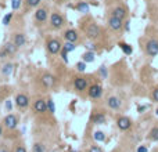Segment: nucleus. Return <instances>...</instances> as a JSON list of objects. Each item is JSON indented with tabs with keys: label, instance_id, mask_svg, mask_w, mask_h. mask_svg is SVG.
I'll return each instance as SVG.
<instances>
[{
	"label": "nucleus",
	"instance_id": "nucleus-5",
	"mask_svg": "<svg viewBox=\"0 0 158 152\" xmlns=\"http://www.w3.org/2000/svg\"><path fill=\"white\" fill-rule=\"evenodd\" d=\"M103 94V90L100 84H93L89 87V97L90 98H100Z\"/></svg>",
	"mask_w": 158,
	"mask_h": 152
},
{
	"label": "nucleus",
	"instance_id": "nucleus-16",
	"mask_svg": "<svg viewBox=\"0 0 158 152\" xmlns=\"http://www.w3.org/2000/svg\"><path fill=\"white\" fill-rule=\"evenodd\" d=\"M107 104L111 109H118V108L121 107V101H119V98H116V97H110Z\"/></svg>",
	"mask_w": 158,
	"mask_h": 152
},
{
	"label": "nucleus",
	"instance_id": "nucleus-4",
	"mask_svg": "<svg viewBox=\"0 0 158 152\" xmlns=\"http://www.w3.org/2000/svg\"><path fill=\"white\" fill-rule=\"evenodd\" d=\"M33 109H35V112L38 113H43L47 111V101H45V100L39 98L35 101V104H33Z\"/></svg>",
	"mask_w": 158,
	"mask_h": 152
},
{
	"label": "nucleus",
	"instance_id": "nucleus-1",
	"mask_svg": "<svg viewBox=\"0 0 158 152\" xmlns=\"http://www.w3.org/2000/svg\"><path fill=\"white\" fill-rule=\"evenodd\" d=\"M146 51L150 57H155L158 54V40L151 39L147 42L146 44Z\"/></svg>",
	"mask_w": 158,
	"mask_h": 152
},
{
	"label": "nucleus",
	"instance_id": "nucleus-36",
	"mask_svg": "<svg viewBox=\"0 0 158 152\" xmlns=\"http://www.w3.org/2000/svg\"><path fill=\"white\" fill-rule=\"evenodd\" d=\"M152 100L158 102V89H155L154 91H152Z\"/></svg>",
	"mask_w": 158,
	"mask_h": 152
},
{
	"label": "nucleus",
	"instance_id": "nucleus-2",
	"mask_svg": "<svg viewBox=\"0 0 158 152\" xmlns=\"http://www.w3.org/2000/svg\"><path fill=\"white\" fill-rule=\"evenodd\" d=\"M50 25H51V28H54V29H60V28L64 25V18L61 17L60 14L54 12V14L50 17Z\"/></svg>",
	"mask_w": 158,
	"mask_h": 152
},
{
	"label": "nucleus",
	"instance_id": "nucleus-33",
	"mask_svg": "<svg viewBox=\"0 0 158 152\" xmlns=\"http://www.w3.org/2000/svg\"><path fill=\"white\" fill-rule=\"evenodd\" d=\"M67 54H68V51H67V50H63V51H61V58H63L65 62H68V57H67Z\"/></svg>",
	"mask_w": 158,
	"mask_h": 152
},
{
	"label": "nucleus",
	"instance_id": "nucleus-28",
	"mask_svg": "<svg viewBox=\"0 0 158 152\" xmlns=\"http://www.w3.org/2000/svg\"><path fill=\"white\" fill-rule=\"evenodd\" d=\"M75 48H76V46H75V43L72 42H67L65 44H64V50H67L69 53V51H74Z\"/></svg>",
	"mask_w": 158,
	"mask_h": 152
},
{
	"label": "nucleus",
	"instance_id": "nucleus-17",
	"mask_svg": "<svg viewBox=\"0 0 158 152\" xmlns=\"http://www.w3.org/2000/svg\"><path fill=\"white\" fill-rule=\"evenodd\" d=\"M112 15H114V17H116V18H121V19H123V18L126 17V10L123 9V7H116V9H114Z\"/></svg>",
	"mask_w": 158,
	"mask_h": 152
},
{
	"label": "nucleus",
	"instance_id": "nucleus-37",
	"mask_svg": "<svg viewBox=\"0 0 158 152\" xmlns=\"http://www.w3.org/2000/svg\"><path fill=\"white\" fill-rule=\"evenodd\" d=\"M15 152H27V149H25L24 147H17V149H15Z\"/></svg>",
	"mask_w": 158,
	"mask_h": 152
},
{
	"label": "nucleus",
	"instance_id": "nucleus-31",
	"mask_svg": "<svg viewBox=\"0 0 158 152\" xmlns=\"http://www.w3.org/2000/svg\"><path fill=\"white\" fill-rule=\"evenodd\" d=\"M76 69L79 72H83L85 69H86V62H85V61H82V62H78L76 64Z\"/></svg>",
	"mask_w": 158,
	"mask_h": 152
},
{
	"label": "nucleus",
	"instance_id": "nucleus-30",
	"mask_svg": "<svg viewBox=\"0 0 158 152\" xmlns=\"http://www.w3.org/2000/svg\"><path fill=\"white\" fill-rule=\"evenodd\" d=\"M40 2H42V0H27V4L29 7H36L40 4Z\"/></svg>",
	"mask_w": 158,
	"mask_h": 152
},
{
	"label": "nucleus",
	"instance_id": "nucleus-43",
	"mask_svg": "<svg viewBox=\"0 0 158 152\" xmlns=\"http://www.w3.org/2000/svg\"><path fill=\"white\" fill-rule=\"evenodd\" d=\"M2 134H3V129H2V126H0V137H2Z\"/></svg>",
	"mask_w": 158,
	"mask_h": 152
},
{
	"label": "nucleus",
	"instance_id": "nucleus-34",
	"mask_svg": "<svg viewBox=\"0 0 158 152\" xmlns=\"http://www.w3.org/2000/svg\"><path fill=\"white\" fill-rule=\"evenodd\" d=\"M89 152H103V151H101V148H100V147L94 145V147H92V148L89 149Z\"/></svg>",
	"mask_w": 158,
	"mask_h": 152
},
{
	"label": "nucleus",
	"instance_id": "nucleus-8",
	"mask_svg": "<svg viewBox=\"0 0 158 152\" xmlns=\"http://www.w3.org/2000/svg\"><path fill=\"white\" fill-rule=\"evenodd\" d=\"M86 35L89 36L90 39H96V37L100 35V28H98L96 24H90L86 29Z\"/></svg>",
	"mask_w": 158,
	"mask_h": 152
},
{
	"label": "nucleus",
	"instance_id": "nucleus-24",
	"mask_svg": "<svg viewBox=\"0 0 158 152\" xmlns=\"http://www.w3.org/2000/svg\"><path fill=\"white\" fill-rule=\"evenodd\" d=\"M150 140L158 141V126L154 127V129H151V131H150Z\"/></svg>",
	"mask_w": 158,
	"mask_h": 152
},
{
	"label": "nucleus",
	"instance_id": "nucleus-10",
	"mask_svg": "<svg viewBox=\"0 0 158 152\" xmlns=\"http://www.w3.org/2000/svg\"><path fill=\"white\" fill-rule=\"evenodd\" d=\"M116 125H118L119 130H128V129H130L132 122H130V119H129V118L122 116V118H119V119L116 120Z\"/></svg>",
	"mask_w": 158,
	"mask_h": 152
},
{
	"label": "nucleus",
	"instance_id": "nucleus-35",
	"mask_svg": "<svg viewBox=\"0 0 158 152\" xmlns=\"http://www.w3.org/2000/svg\"><path fill=\"white\" fill-rule=\"evenodd\" d=\"M6 57H9V54H7V51L4 48H2L0 50V58H6Z\"/></svg>",
	"mask_w": 158,
	"mask_h": 152
},
{
	"label": "nucleus",
	"instance_id": "nucleus-21",
	"mask_svg": "<svg viewBox=\"0 0 158 152\" xmlns=\"http://www.w3.org/2000/svg\"><path fill=\"white\" fill-rule=\"evenodd\" d=\"M93 122H94L96 125H103V123H105V116L103 113H97V115L93 116Z\"/></svg>",
	"mask_w": 158,
	"mask_h": 152
},
{
	"label": "nucleus",
	"instance_id": "nucleus-13",
	"mask_svg": "<svg viewBox=\"0 0 158 152\" xmlns=\"http://www.w3.org/2000/svg\"><path fill=\"white\" fill-rule=\"evenodd\" d=\"M35 18H36V21H38V22H45L46 19H47V11H46L45 9H39V10H36Z\"/></svg>",
	"mask_w": 158,
	"mask_h": 152
},
{
	"label": "nucleus",
	"instance_id": "nucleus-44",
	"mask_svg": "<svg viewBox=\"0 0 158 152\" xmlns=\"http://www.w3.org/2000/svg\"><path fill=\"white\" fill-rule=\"evenodd\" d=\"M157 115H158V109H157Z\"/></svg>",
	"mask_w": 158,
	"mask_h": 152
},
{
	"label": "nucleus",
	"instance_id": "nucleus-38",
	"mask_svg": "<svg viewBox=\"0 0 158 152\" xmlns=\"http://www.w3.org/2000/svg\"><path fill=\"white\" fill-rule=\"evenodd\" d=\"M137 152H147V148L146 147H139V148H137Z\"/></svg>",
	"mask_w": 158,
	"mask_h": 152
},
{
	"label": "nucleus",
	"instance_id": "nucleus-22",
	"mask_svg": "<svg viewBox=\"0 0 158 152\" xmlns=\"http://www.w3.org/2000/svg\"><path fill=\"white\" fill-rule=\"evenodd\" d=\"M32 152H46V147L40 143H36V144H33Z\"/></svg>",
	"mask_w": 158,
	"mask_h": 152
},
{
	"label": "nucleus",
	"instance_id": "nucleus-25",
	"mask_svg": "<svg viewBox=\"0 0 158 152\" xmlns=\"http://www.w3.org/2000/svg\"><path fill=\"white\" fill-rule=\"evenodd\" d=\"M119 47L122 48V51H123L125 54H132V51H133L130 46L126 44V43H119Z\"/></svg>",
	"mask_w": 158,
	"mask_h": 152
},
{
	"label": "nucleus",
	"instance_id": "nucleus-32",
	"mask_svg": "<svg viewBox=\"0 0 158 152\" xmlns=\"http://www.w3.org/2000/svg\"><path fill=\"white\" fill-rule=\"evenodd\" d=\"M11 18H13V12H9V14H7L6 17L3 18V24L4 25H9L10 21H11Z\"/></svg>",
	"mask_w": 158,
	"mask_h": 152
},
{
	"label": "nucleus",
	"instance_id": "nucleus-26",
	"mask_svg": "<svg viewBox=\"0 0 158 152\" xmlns=\"http://www.w3.org/2000/svg\"><path fill=\"white\" fill-rule=\"evenodd\" d=\"M93 137H94V140L98 141V143H100V141H104V140H105V136H104V133H103V131H96Z\"/></svg>",
	"mask_w": 158,
	"mask_h": 152
},
{
	"label": "nucleus",
	"instance_id": "nucleus-39",
	"mask_svg": "<svg viewBox=\"0 0 158 152\" xmlns=\"http://www.w3.org/2000/svg\"><path fill=\"white\" fill-rule=\"evenodd\" d=\"M87 48H89L90 51H93V50H94L96 47H94V44H92V43H90V44H87Z\"/></svg>",
	"mask_w": 158,
	"mask_h": 152
},
{
	"label": "nucleus",
	"instance_id": "nucleus-7",
	"mask_svg": "<svg viewBox=\"0 0 158 152\" xmlns=\"http://www.w3.org/2000/svg\"><path fill=\"white\" fill-rule=\"evenodd\" d=\"M17 125H18V119L15 115L10 113V115H7V116L4 118V126H6L7 129H15Z\"/></svg>",
	"mask_w": 158,
	"mask_h": 152
},
{
	"label": "nucleus",
	"instance_id": "nucleus-14",
	"mask_svg": "<svg viewBox=\"0 0 158 152\" xmlns=\"http://www.w3.org/2000/svg\"><path fill=\"white\" fill-rule=\"evenodd\" d=\"M42 83L45 84L46 87H51L54 84V76L50 73H45L42 76Z\"/></svg>",
	"mask_w": 158,
	"mask_h": 152
},
{
	"label": "nucleus",
	"instance_id": "nucleus-40",
	"mask_svg": "<svg viewBox=\"0 0 158 152\" xmlns=\"http://www.w3.org/2000/svg\"><path fill=\"white\" fill-rule=\"evenodd\" d=\"M6 107L9 108V109H11V102H10V101H9V102H6Z\"/></svg>",
	"mask_w": 158,
	"mask_h": 152
},
{
	"label": "nucleus",
	"instance_id": "nucleus-6",
	"mask_svg": "<svg viewBox=\"0 0 158 152\" xmlns=\"http://www.w3.org/2000/svg\"><path fill=\"white\" fill-rule=\"evenodd\" d=\"M47 50H49V53H50V54H57L58 51L61 50L60 42H58V40H56V39L49 40V42H47Z\"/></svg>",
	"mask_w": 158,
	"mask_h": 152
},
{
	"label": "nucleus",
	"instance_id": "nucleus-9",
	"mask_svg": "<svg viewBox=\"0 0 158 152\" xmlns=\"http://www.w3.org/2000/svg\"><path fill=\"white\" fill-rule=\"evenodd\" d=\"M108 25H110V28L112 30H119L121 28H122V19L121 18H116V17H111L110 19H108Z\"/></svg>",
	"mask_w": 158,
	"mask_h": 152
},
{
	"label": "nucleus",
	"instance_id": "nucleus-11",
	"mask_svg": "<svg viewBox=\"0 0 158 152\" xmlns=\"http://www.w3.org/2000/svg\"><path fill=\"white\" fill-rule=\"evenodd\" d=\"M74 86L78 91H83V90H86V87H87V80L85 78H76L75 82H74Z\"/></svg>",
	"mask_w": 158,
	"mask_h": 152
},
{
	"label": "nucleus",
	"instance_id": "nucleus-42",
	"mask_svg": "<svg viewBox=\"0 0 158 152\" xmlns=\"http://www.w3.org/2000/svg\"><path fill=\"white\" fill-rule=\"evenodd\" d=\"M0 152H9L6 148H0Z\"/></svg>",
	"mask_w": 158,
	"mask_h": 152
},
{
	"label": "nucleus",
	"instance_id": "nucleus-19",
	"mask_svg": "<svg viewBox=\"0 0 158 152\" xmlns=\"http://www.w3.org/2000/svg\"><path fill=\"white\" fill-rule=\"evenodd\" d=\"M13 68H14V65L13 64H4L3 68H2V73L4 75V76H9V75L13 73Z\"/></svg>",
	"mask_w": 158,
	"mask_h": 152
},
{
	"label": "nucleus",
	"instance_id": "nucleus-41",
	"mask_svg": "<svg viewBox=\"0 0 158 152\" xmlns=\"http://www.w3.org/2000/svg\"><path fill=\"white\" fill-rule=\"evenodd\" d=\"M146 109V107H139V112H141V111Z\"/></svg>",
	"mask_w": 158,
	"mask_h": 152
},
{
	"label": "nucleus",
	"instance_id": "nucleus-15",
	"mask_svg": "<svg viewBox=\"0 0 158 152\" xmlns=\"http://www.w3.org/2000/svg\"><path fill=\"white\" fill-rule=\"evenodd\" d=\"M25 42H27V39H25L24 33H17V35L14 36V43L17 47H22V46L25 44Z\"/></svg>",
	"mask_w": 158,
	"mask_h": 152
},
{
	"label": "nucleus",
	"instance_id": "nucleus-3",
	"mask_svg": "<svg viewBox=\"0 0 158 152\" xmlns=\"http://www.w3.org/2000/svg\"><path fill=\"white\" fill-rule=\"evenodd\" d=\"M15 104H17V107L20 108V109H25V108L29 105V98H28L25 94H18V96L15 97Z\"/></svg>",
	"mask_w": 158,
	"mask_h": 152
},
{
	"label": "nucleus",
	"instance_id": "nucleus-29",
	"mask_svg": "<svg viewBox=\"0 0 158 152\" xmlns=\"http://www.w3.org/2000/svg\"><path fill=\"white\" fill-rule=\"evenodd\" d=\"M21 3H22V0H11V7L14 10H18L21 7Z\"/></svg>",
	"mask_w": 158,
	"mask_h": 152
},
{
	"label": "nucleus",
	"instance_id": "nucleus-12",
	"mask_svg": "<svg viewBox=\"0 0 158 152\" xmlns=\"http://www.w3.org/2000/svg\"><path fill=\"white\" fill-rule=\"evenodd\" d=\"M64 37H65V40L67 42H72V43H75L78 40V33H76V30H74V29H68L65 33H64Z\"/></svg>",
	"mask_w": 158,
	"mask_h": 152
},
{
	"label": "nucleus",
	"instance_id": "nucleus-18",
	"mask_svg": "<svg viewBox=\"0 0 158 152\" xmlns=\"http://www.w3.org/2000/svg\"><path fill=\"white\" fill-rule=\"evenodd\" d=\"M4 50L7 51V54H9V55H13V54L15 53V51H17V46H15V43H7L6 46H4Z\"/></svg>",
	"mask_w": 158,
	"mask_h": 152
},
{
	"label": "nucleus",
	"instance_id": "nucleus-20",
	"mask_svg": "<svg viewBox=\"0 0 158 152\" xmlns=\"http://www.w3.org/2000/svg\"><path fill=\"white\" fill-rule=\"evenodd\" d=\"M82 60H83L85 62H93V61H94V54H93V51H86V53L82 55Z\"/></svg>",
	"mask_w": 158,
	"mask_h": 152
},
{
	"label": "nucleus",
	"instance_id": "nucleus-27",
	"mask_svg": "<svg viewBox=\"0 0 158 152\" xmlns=\"http://www.w3.org/2000/svg\"><path fill=\"white\" fill-rule=\"evenodd\" d=\"M46 101H47V111H49L50 113H54V112H56V107H54L53 100L49 98V100H46Z\"/></svg>",
	"mask_w": 158,
	"mask_h": 152
},
{
	"label": "nucleus",
	"instance_id": "nucleus-23",
	"mask_svg": "<svg viewBox=\"0 0 158 152\" xmlns=\"http://www.w3.org/2000/svg\"><path fill=\"white\" fill-rule=\"evenodd\" d=\"M76 9L81 12H89V4H87L86 2H82V3H79L76 6Z\"/></svg>",
	"mask_w": 158,
	"mask_h": 152
}]
</instances>
